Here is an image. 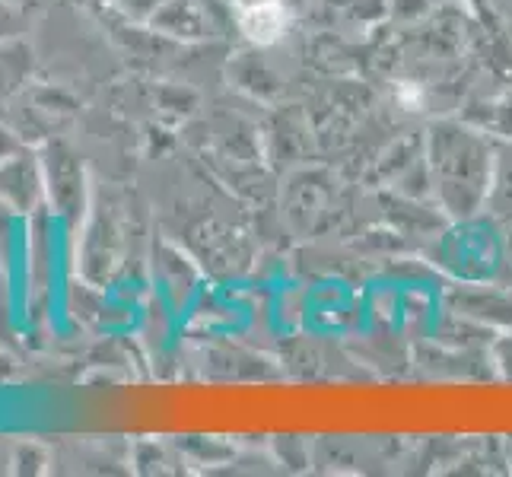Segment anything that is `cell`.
I'll use <instances>...</instances> for the list:
<instances>
[{
	"label": "cell",
	"instance_id": "obj_1",
	"mask_svg": "<svg viewBox=\"0 0 512 477\" xmlns=\"http://www.w3.org/2000/svg\"><path fill=\"white\" fill-rule=\"evenodd\" d=\"M233 13L242 32L258 45L277 42L287 29L284 0H233Z\"/></svg>",
	"mask_w": 512,
	"mask_h": 477
}]
</instances>
